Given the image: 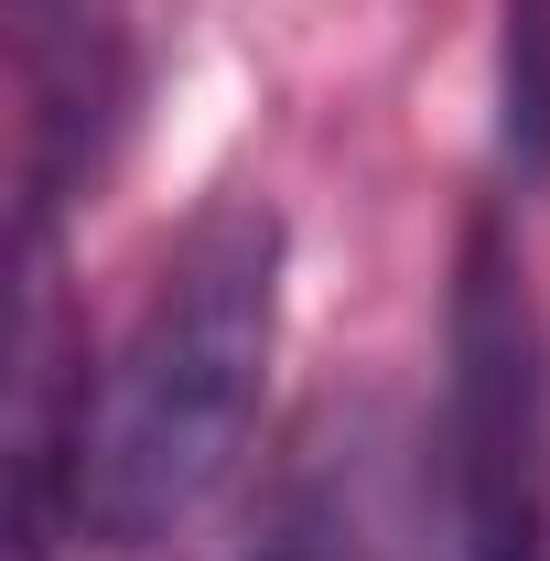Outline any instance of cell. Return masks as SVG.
<instances>
[{
  "instance_id": "cell-2",
  "label": "cell",
  "mask_w": 550,
  "mask_h": 561,
  "mask_svg": "<svg viewBox=\"0 0 550 561\" xmlns=\"http://www.w3.org/2000/svg\"><path fill=\"white\" fill-rule=\"evenodd\" d=\"M443 540L454 561H550V356L496 227H475L465 280H454Z\"/></svg>"
},
{
  "instance_id": "cell-3",
  "label": "cell",
  "mask_w": 550,
  "mask_h": 561,
  "mask_svg": "<svg viewBox=\"0 0 550 561\" xmlns=\"http://www.w3.org/2000/svg\"><path fill=\"white\" fill-rule=\"evenodd\" d=\"M22 184L33 216L66 195V173L98 162V130L119 108V0H22Z\"/></svg>"
},
{
  "instance_id": "cell-4",
  "label": "cell",
  "mask_w": 550,
  "mask_h": 561,
  "mask_svg": "<svg viewBox=\"0 0 550 561\" xmlns=\"http://www.w3.org/2000/svg\"><path fill=\"white\" fill-rule=\"evenodd\" d=\"M507 162H550V0H507Z\"/></svg>"
},
{
  "instance_id": "cell-1",
  "label": "cell",
  "mask_w": 550,
  "mask_h": 561,
  "mask_svg": "<svg viewBox=\"0 0 550 561\" xmlns=\"http://www.w3.org/2000/svg\"><path fill=\"white\" fill-rule=\"evenodd\" d=\"M271 335H280V216L238 195L162 260L140 324L98 378V411H76V476H66L76 529L130 551V540H162L173 518H195L260 421Z\"/></svg>"
},
{
  "instance_id": "cell-5",
  "label": "cell",
  "mask_w": 550,
  "mask_h": 561,
  "mask_svg": "<svg viewBox=\"0 0 550 561\" xmlns=\"http://www.w3.org/2000/svg\"><path fill=\"white\" fill-rule=\"evenodd\" d=\"M271 561H302V551H271Z\"/></svg>"
}]
</instances>
